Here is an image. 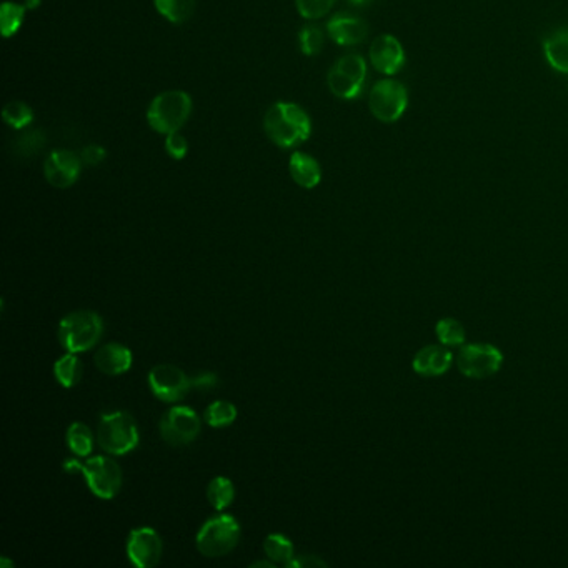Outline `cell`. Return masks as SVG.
I'll use <instances>...</instances> for the list:
<instances>
[{
	"label": "cell",
	"instance_id": "6da1fadb",
	"mask_svg": "<svg viewBox=\"0 0 568 568\" xmlns=\"http://www.w3.org/2000/svg\"><path fill=\"white\" fill-rule=\"evenodd\" d=\"M264 129L274 144L282 149H292L309 140L312 120L297 103L277 102L267 111Z\"/></svg>",
	"mask_w": 568,
	"mask_h": 568
},
{
	"label": "cell",
	"instance_id": "7a4b0ae2",
	"mask_svg": "<svg viewBox=\"0 0 568 568\" xmlns=\"http://www.w3.org/2000/svg\"><path fill=\"white\" fill-rule=\"evenodd\" d=\"M63 470L82 472L91 492L102 500H112L122 488V468L115 460L103 455L92 457L83 464L75 458L65 460Z\"/></svg>",
	"mask_w": 568,
	"mask_h": 568
},
{
	"label": "cell",
	"instance_id": "3957f363",
	"mask_svg": "<svg viewBox=\"0 0 568 568\" xmlns=\"http://www.w3.org/2000/svg\"><path fill=\"white\" fill-rule=\"evenodd\" d=\"M194 103L190 95L182 91L159 93L149 105L147 122L159 134L178 132L192 114Z\"/></svg>",
	"mask_w": 568,
	"mask_h": 568
},
{
	"label": "cell",
	"instance_id": "277c9868",
	"mask_svg": "<svg viewBox=\"0 0 568 568\" xmlns=\"http://www.w3.org/2000/svg\"><path fill=\"white\" fill-rule=\"evenodd\" d=\"M102 333V319L91 310L72 312L59 323V342L65 351L72 353L91 351Z\"/></svg>",
	"mask_w": 568,
	"mask_h": 568
},
{
	"label": "cell",
	"instance_id": "5b68a950",
	"mask_svg": "<svg viewBox=\"0 0 568 568\" xmlns=\"http://www.w3.org/2000/svg\"><path fill=\"white\" fill-rule=\"evenodd\" d=\"M97 442L111 455H127L139 445V428L127 412L105 413L97 428Z\"/></svg>",
	"mask_w": 568,
	"mask_h": 568
},
{
	"label": "cell",
	"instance_id": "8992f818",
	"mask_svg": "<svg viewBox=\"0 0 568 568\" xmlns=\"http://www.w3.org/2000/svg\"><path fill=\"white\" fill-rule=\"evenodd\" d=\"M238 538H240V525L234 516H212L197 534V550L204 557H224L237 547Z\"/></svg>",
	"mask_w": 568,
	"mask_h": 568
},
{
	"label": "cell",
	"instance_id": "52a82bcc",
	"mask_svg": "<svg viewBox=\"0 0 568 568\" xmlns=\"http://www.w3.org/2000/svg\"><path fill=\"white\" fill-rule=\"evenodd\" d=\"M367 81V63L359 53L345 55L337 61L327 75V82L333 95L339 99H357Z\"/></svg>",
	"mask_w": 568,
	"mask_h": 568
},
{
	"label": "cell",
	"instance_id": "ba28073f",
	"mask_svg": "<svg viewBox=\"0 0 568 568\" xmlns=\"http://www.w3.org/2000/svg\"><path fill=\"white\" fill-rule=\"evenodd\" d=\"M504 363L502 351L492 343L462 345L457 357V367L470 379H486L500 371Z\"/></svg>",
	"mask_w": 568,
	"mask_h": 568
},
{
	"label": "cell",
	"instance_id": "9c48e42d",
	"mask_svg": "<svg viewBox=\"0 0 568 568\" xmlns=\"http://www.w3.org/2000/svg\"><path fill=\"white\" fill-rule=\"evenodd\" d=\"M369 105H371L373 117L379 119L380 122H387V124L397 122L409 105L407 89L397 81H390V79L380 81L375 83L371 91Z\"/></svg>",
	"mask_w": 568,
	"mask_h": 568
},
{
	"label": "cell",
	"instance_id": "30bf717a",
	"mask_svg": "<svg viewBox=\"0 0 568 568\" xmlns=\"http://www.w3.org/2000/svg\"><path fill=\"white\" fill-rule=\"evenodd\" d=\"M160 434L172 447L192 444L200 434V419L190 407H172L160 420Z\"/></svg>",
	"mask_w": 568,
	"mask_h": 568
},
{
	"label": "cell",
	"instance_id": "8fae6325",
	"mask_svg": "<svg viewBox=\"0 0 568 568\" xmlns=\"http://www.w3.org/2000/svg\"><path fill=\"white\" fill-rule=\"evenodd\" d=\"M150 390L159 400L167 403L178 402L192 389L190 377L176 365H157L149 373Z\"/></svg>",
	"mask_w": 568,
	"mask_h": 568
},
{
	"label": "cell",
	"instance_id": "7c38bea8",
	"mask_svg": "<svg viewBox=\"0 0 568 568\" xmlns=\"http://www.w3.org/2000/svg\"><path fill=\"white\" fill-rule=\"evenodd\" d=\"M127 555L135 567H155L162 558V540L154 528H135L127 538Z\"/></svg>",
	"mask_w": 568,
	"mask_h": 568
},
{
	"label": "cell",
	"instance_id": "4fadbf2b",
	"mask_svg": "<svg viewBox=\"0 0 568 568\" xmlns=\"http://www.w3.org/2000/svg\"><path fill=\"white\" fill-rule=\"evenodd\" d=\"M81 160L82 159L71 150L52 152L43 164V174L47 182L57 188H69L73 186L82 170Z\"/></svg>",
	"mask_w": 568,
	"mask_h": 568
},
{
	"label": "cell",
	"instance_id": "5bb4252c",
	"mask_svg": "<svg viewBox=\"0 0 568 568\" xmlns=\"http://www.w3.org/2000/svg\"><path fill=\"white\" fill-rule=\"evenodd\" d=\"M371 63L373 69L385 75L399 72L405 63L402 43L393 35H380L371 45Z\"/></svg>",
	"mask_w": 568,
	"mask_h": 568
},
{
	"label": "cell",
	"instance_id": "9a60e30c",
	"mask_svg": "<svg viewBox=\"0 0 568 568\" xmlns=\"http://www.w3.org/2000/svg\"><path fill=\"white\" fill-rule=\"evenodd\" d=\"M454 361V353L447 345H427L415 353L412 367L415 373L424 377L444 375Z\"/></svg>",
	"mask_w": 568,
	"mask_h": 568
},
{
	"label": "cell",
	"instance_id": "2e32d148",
	"mask_svg": "<svg viewBox=\"0 0 568 568\" xmlns=\"http://www.w3.org/2000/svg\"><path fill=\"white\" fill-rule=\"evenodd\" d=\"M327 32H329L332 41L337 42L339 45H357V43L365 41V37L369 34V27L359 17L339 14L335 17H332L327 24Z\"/></svg>",
	"mask_w": 568,
	"mask_h": 568
},
{
	"label": "cell",
	"instance_id": "e0dca14e",
	"mask_svg": "<svg viewBox=\"0 0 568 568\" xmlns=\"http://www.w3.org/2000/svg\"><path fill=\"white\" fill-rule=\"evenodd\" d=\"M132 361H134L132 351L120 343H107L102 349H99L93 357L95 367L105 375L112 377L129 372V369L132 367Z\"/></svg>",
	"mask_w": 568,
	"mask_h": 568
},
{
	"label": "cell",
	"instance_id": "ac0fdd59",
	"mask_svg": "<svg viewBox=\"0 0 568 568\" xmlns=\"http://www.w3.org/2000/svg\"><path fill=\"white\" fill-rule=\"evenodd\" d=\"M290 176L303 188H313L322 180L321 164L305 152H294L289 162Z\"/></svg>",
	"mask_w": 568,
	"mask_h": 568
},
{
	"label": "cell",
	"instance_id": "d6986e66",
	"mask_svg": "<svg viewBox=\"0 0 568 568\" xmlns=\"http://www.w3.org/2000/svg\"><path fill=\"white\" fill-rule=\"evenodd\" d=\"M548 63L558 72L568 73V29L554 32L544 42Z\"/></svg>",
	"mask_w": 568,
	"mask_h": 568
},
{
	"label": "cell",
	"instance_id": "ffe728a7",
	"mask_svg": "<svg viewBox=\"0 0 568 568\" xmlns=\"http://www.w3.org/2000/svg\"><path fill=\"white\" fill-rule=\"evenodd\" d=\"M53 373L57 382L61 383L65 389H72L77 383L81 382L82 377V361L77 357V353L67 351L63 359L55 361L53 365Z\"/></svg>",
	"mask_w": 568,
	"mask_h": 568
},
{
	"label": "cell",
	"instance_id": "44dd1931",
	"mask_svg": "<svg viewBox=\"0 0 568 568\" xmlns=\"http://www.w3.org/2000/svg\"><path fill=\"white\" fill-rule=\"evenodd\" d=\"M157 12L172 24H184L196 11V0H154Z\"/></svg>",
	"mask_w": 568,
	"mask_h": 568
},
{
	"label": "cell",
	"instance_id": "7402d4cb",
	"mask_svg": "<svg viewBox=\"0 0 568 568\" xmlns=\"http://www.w3.org/2000/svg\"><path fill=\"white\" fill-rule=\"evenodd\" d=\"M264 552H265V555H267L272 562L282 563V565H285V567H287L290 562L294 560V557H295L294 544H292L285 535H280V534H272V535L265 538V542H264Z\"/></svg>",
	"mask_w": 568,
	"mask_h": 568
},
{
	"label": "cell",
	"instance_id": "603a6c76",
	"mask_svg": "<svg viewBox=\"0 0 568 568\" xmlns=\"http://www.w3.org/2000/svg\"><path fill=\"white\" fill-rule=\"evenodd\" d=\"M234 496H236L234 484L226 477L214 478L207 486V498H208L210 505L214 506L218 512L226 510L234 502Z\"/></svg>",
	"mask_w": 568,
	"mask_h": 568
},
{
	"label": "cell",
	"instance_id": "cb8c5ba5",
	"mask_svg": "<svg viewBox=\"0 0 568 568\" xmlns=\"http://www.w3.org/2000/svg\"><path fill=\"white\" fill-rule=\"evenodd\" d=\"M25 11L27 7L21 4H14V2H4L2 9H0V29L2 35L5 39H9L12 35H15L24 24L25 19Z\"/></svg>",
	"mask_w": 568,
	"mask_h": 568
},
{
	"label": "cell",
	"instance_id": "d4e9b609",
	"mask_svg": "<svg viewBox=\"0 0 568 568\" xmlns=\"http://www.w3.org/2000/svg\"><path fill=\"white\" fill-rule=\"evenodd\" d=\"M67 445L77 457H89L92 454V430L85 424L73 422L67 430Z\"/></svg>",
	"mask_w": 568,
	"mask_h": 568
},
{
	"label": "cell",
	"instance_id": "484cf974",
	"mask_svg": "<svg viewBox=\"0 0 568 568\" xmlns=\"http://www.w3.org/2000/svg\"><path fill=\"white\" fill-rule=\"evenodd\" d=\"M2 119L4 122L15 129V130H21L32 124L34 120V111L31 109V105H27L21 101H12L7 103L2 111Z\"/></svg>",
	"mask_w": 568,
	"mask_h": 568
},
{
	"label": "cell",
	"instance_id": "4316f807",
	"mask_svg": "<svg viewBox=\"0 0 568 568\" xmlns=\"http://www.w3.org/2000/svg\"><path fill=\"white\" fill-rule=\"evenodd\" d=\"M206 422L214 428H222L227 425L234 424L237 419V409L234 403L227 400H217L210 403L206 410Z\"/></svg>",
	"mask_w": 568,
	"mask_h": 568
},
{
	"label": "cell",
	"instance_id": "83f0119b",
	"mask_svg": "<svg viewBox=\"0 0 568 568\" xmlns=\"http://www.w3.org/2000/svg\"><path fill=\"white\" fill-rule=\"evenodd\" d=\"M437 337L447 347H462L465 343L464 325L455 319H442L435 327Z\"/></svg>",
	"mask_w": 568,
	"mask_h": 568
},
{
	"label": "cell",
	"instance_id": "f1b7e54d",
	"mask_svg": "<svg viewBox=\"0 0 568 568\" xmlns=\"http://www.w3.org/2000/svg\"><path fill=\"white\" fill-rule=\"evenodd\" d=\"M323 39H325L323 32L317 25H305L300 31V49L305 55L313 57V55H317L323 49Z\"/></svg>",
	"mask_w": 568,
	"mask_h": 568
},
{
	"label": "cell",
	"instance_id": "f546056e",
	"mask_svg": "<svg viewBox=\"0 0 568 568\" xmlns=\"http://www.w3.org/2000/svg\"><path fill=\"white\" fill-rule=\"evenodd\" d=\"M295 4L302 17L315 21L332 11L335 0H295Z\"/></svg>",
	"mask_w": 568,
	"mask_h": 568
},
{
	"label": "cell",
	"instance_id": "4dcf8cb0",
	"mask_svg": "<svg viewBox=\"0 0 568 568\" xmlns=\"http://www.w3.org/2000/svg\"><path fill=\"white\" fill-rule=\"evenodd\" d=\"M167 154L176 160H182L188 152V142L186 137L180 132H172L167 135L166 139Z\"/></svg>",
	"mask_w": 568,
	"mask_h": 568
},
{
	"label": "cell",
	"instance_id": "1f68e13d",
	"mask_svg": "<svg viewBox=\"0 0 568 568\" xmlns=\"http://www.w3.org/2000/svg\"><path fill=\"white\" fill-rule=\"evenodd\" d=\"M43 144H45V137L42 135V132H29V134H22L17 147L22 149L24 154L32 155L42 149Z\"/></svg>",
	"mask_w": 568,
	"mask_h": 568
},
{
	"label": "cell",
	"instance_id": "d6a6232c",
	"mask_svg": "<svg viewBox=\"0 0 568 568\" xmlns=\"http://www.w3.org/2000/svg\"><path fill=\"white\" fill-rule=\"evenodd\" d=\"M105 157H107V150L102 145L97 144L87 145L81 154L83 164L87 166H99Z\"/></svg>",
	"mask_w": 568,
	"mask_h": 568
},
{
	"label": "cell",
	"instance_id": "836d02e7",
	"mask_svg": "<svg viewBox=\"0 0 568 568\" xmlns=\"http://www.w3.org/2000/svg\"><path fill=\"white\" fill-rule=\"evenodd\" d=\"M190 382H192V389H197V390H212L218 385V377L216 373L202 372L190 377Z\"/></svg>",
	"mask_w": 568,
	"mask_h": 568
},
{
	"label": "cell",
	"instance_id": "e575fe53",
	"mask_svg": "<svg viewBox=\"0 0 568 568\" xmlns=\"http://www.w3.org/2000/svg\"><path fill=\"white\" fill-rule=\"evenodd\" d=\"M289 568H313V567H327V563L317 555H299V557H294V560L290 562Z\"/></svg>",
	"mask_w": 568,
	"mask_h": 568
},
{
	"label": "cell",
	"instance_id": "d590c367",
	"mask_svg": "<svg viewBox=\"0 0 568 568\" xmlns=\"http://www.w3.org/2000/svg\"><path fill=\"white\" fill-rule=\"evenodd\" d=\"M250 567L252 568H258V567L274 568L275 567V562H267V560H260V562H254V563H252Z\"/></svg>",
	"mask_w": 568,
	"mask_h": 568
},
{
	"label": "cell",
	"instance_id": "8d00e7d4",
	"mask_svg": "<svg viewBox=\"0 0 568 568\" xmlns=\"http://www.w3.org/2000/svg\"><path fill=\"white\" fill-rule=\"evenodd\" d=\"M42 0H25V7H27V11H35L37 7H41Z\"/></svg>",
	"mask_w": 568,
	"mask_h": 568
},
{
	"label": "cell",
	"instance_id": "74e56055",
	"mask_svg": "<svg viewBox=\"0 0 568 568\" xmlns=\"http://www.w3.org/2000/svg\"><path fill=\"white\" fill-rule=\"evenodd\" d=\"M351 4H353V5H359V7H363V5H369V4H371V2H373V0H351Z\"/></svg>",
	"mask_w": 568,
	"mask_h": 568
},
{
	"label": "cell",
	"instance_id": "f35d334b",
	"mask_svg": "<svg viewBox=\"0 0 568 568\" xmlns=\"http://www.w3.org/2000/svg\"><path fill=\"white\" fill-rule=\"evenodd\" d=\"M0 565H2V567H5V565H14V563H11V562H7L5 558H2V562H0Z\"/></svg>",
	"mask_w": 568,
	"mask_h": 568
}]
</instances>
